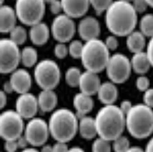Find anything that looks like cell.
<instances>
[{
	"label": "cell",
	"instance_id": "6da1fadb",
	"mask_svg": "<svg viewBox=\"0 0 153 152\" xmlns=\"http://www.w3.org/2000/svg\"><path fill=\"white\" fill-rule=\"evenodd\" d=\"M105 13L106 27L112 35L126 37L135 30L138 24V13L131 2L114 1Z\"/></svg>",
	"mask_w": 153,
	"mask_h": 152
},
{
	"label": "cell",
	"instance_id": "7a4b0ae2",
	"mask_svg": "<svg viewBox=\"0 0 153 152\" xmlns=\"http://www.w3.org/2000/svg\"><path fill=\"white\" fill-rule=\"evenodd\" d=\"M95 118L97 136L110 141L122 135L126 129V116L118 106L105 105Z\"/></svg>",
	"mask_w": 153,
	"mask_h": 152
},
{
	"label": "cell",
	"instance_id": "3957f363",
	"mask_svg": "<svg viewBox=\"0 0 153 152\" xmlns=\"http://www.w3.org/2000/svg\"><path fill=\"white\" fill-rule=\"evenodd\" d=\"M48 123L50 134L56 141L67 143L74 138L78 131L76 114L66 108L53 111Z\"/></svg>",
	"mask_w": 153,
	"mask_h": 152
},
{
	"label": "cell",
	"instance_id": "277c9868",
	"mask_svg": "<svg viewBox=\"0 0 153 152\" xmlns=\"http://www.w3.org/2000/svg\"><path fill=\"white\" fill-rule=\"evenodd\" d=\"M126 129L137 139H144L153 133V109L144 104L133 105L126 114Z\"/></svg>",
	"mask_w": 153,
	"mask_h": 152
},
{
	"label": "cell",
	"instance_id": "5b68a950",
	"mask_svg": "<svg viewBox=\"0 0 153 152\" xmlns=\"http://www.w3.org/2000/svg\"><path fill=\"white\" fill-rule=\"evenodd\" d=\"M110 56L105 42L97 38L84 44L80 59L86 70L99 73L105 70Z\"/></svg>",
	"mask_w": 153,
	"mask_h": 152
},
{
	"label": "cell",
	"instance_id": "8992f818",
	"mask_svg": "<svg viewBox=\"0 0 153 152\" xmlns=\"http://www.w3.org/2000/svg\"><path fill=\"white\" fill-rule=\"evenodd\" d=\"M34 78L42 89L53 90L60 81V69L55 61L42 60L35 65Z\"/></svg>",
	"mask_w": 153,
	"mask_h": 152
},
{
	"label": "cell",
	"instance_id": "52a82bcc",
	"mask_svg": "<svg viewBox=\"0 0 153 152\" xmlns=\"http://www.w3.org/2000/svg\"><path fill=\"white\" fill-rule=\"evenodd\" d=\"M15 11L18 19L28 26L41 22L45 14L44 0H16Z\"/></svg>",
	"mask_w": 153,
	"mask_h": 152
},
{
	"label": "cell",
	"instance_id": "ba28073f",
	"mask_svg": "<svg viewBox=\"0 0 153 152\" xmlns=\"http://www.w3.org/2000/svg\"><path fill=\"white\" fill-rule=\"evenodd\" d=\"M24 118L13 110H7L0 115V135L5 141L16 140L24 134Z\"/></svg>",
	"mask_w": 153,
	"mask_h": 152
},
{
	"label": "cell",
	"instance_id": "9c48e42d",
	"mask_svg": "<svg viewBox=\"0 0 153 152\" xmlns=\"http://www.w3.org/2000/svg\"><path fill=\"white\" fill-rule=\"evenodd\" d=\"M105 70L110 81L115 84L124 83L132 70L130 60L122 53L111 55Z\"/></svg>",
	"mask_w": 153,
	"mask_h": 152
},
{
	"label": "cell",
	"instance_id": "30bf717a",
	"mask_svg": "<svg viewBox=\"0 0 153 152\" xmlns=\"http://www.w3.org/2000/svg\"><path fill=\"white\" fill-rule=\"evenodd\" d=\"M21 62V50L10 38L0 40V72L7 75L17 69Z\"/></svg>",
	"mask_w": 153,
	"mask_h": 152
},
{
	"label": "cell",
	"instance_id": "8fae6325",
	"mask_svg": "<svg viewBox=\"0 0 153 152\" xmlns=\"http://www.w3.org/2000/svg\"><path fill=\"white\" fill-rule=\"evenodd\" d=\"M24 134L29 145L34 147L42 146L47 141L50 134L48 123L41 118L30 119L25 126Z\"/></svg>",
	"mask_w": 153,
	"mask_h": 152
},
{
	"label": "cell",
	"instance_id": "7c38bea8",
	"mask_svg": "<svg viewBox=\"0 0 153 152\" xmlns=\"http://www.w3.org/2000/svg\"><path fill=\"white\" fill-rule=\"evenodd\" d=\"M76 30V25L73 18L64 13L56 15L53 19L51 32L58 42L65 43L72 39Z\"/></svg>",
	"mask_w": 153,
	"mask_h": 152
},
{
	"label": "cell",
	"instance_id": "4fadbf2b",
	"mask_svg": "<svg viewBox=\"0 0 153 152\" xmlns=\"http://www.w3.org/2000/svg\"><path fill=\"white\" fill-rule=\"evenodd\" d=\"M39 109L37 98L28 92L20 94L16 101V110L24 119L35 117Z\"/></svg>",
	"mask_w": 153,
	"mask_h": 152
},
{
	"label": "cell",
	"instance_id": "5bb4252c",
	"mask_svg": "<svg viewBox=\"0 0 153 152\" xmlns=\"http://www.w3.org/2000/svg\"><path fill=\"white\" fill-rule=\"evenodd\" d=\"M77 31L80 38L85 41L97 39L100 33V24L95 17L87 16L79 22Z\"/></svg>",
	"mask_w": 153,
	"mask_h": 152
},
{
	"label": "cell",
	"instance_id": "9a60e30c",
	"mask_svg": "<svg viewBox=\"0 0 153 152\" xmlns=\"http://www.w3.org/2000/svg\"><path fill=\"white\" fill-rule=\"evenodd\" d=\"M10 74L9 81L14 91L19 94L29 92L32 86V77L28 71L17 68Z\"/></svg>",
	"mask_w": 153,
	"mask_h": 152
},
{
	"label": "cell",
	"instance_id": "2e32d148",
	"mask_svg": "<svg viewBox=\"0 0 153 152\" xmlns=\"http://www.w3.org/2000/svg\"><path fill=\"white\" fill-rule=\"evenodd\" d=\"M101 83L97 73L85 70L82 73L78 87L80 92L92 96L97 93Z\"/></svg>",
	"mask_w": 153,
	"mask_h": 152
},
{
	"label": "cell",
	"instance_id": "e0dca14e",
	"mask_svg": "<svg viewBox=\"0 0 153 152\" xmlns=\"http://www.w3.org/2000/svg\"><path fill=\"white\" fill-rule=\"evenodd\" d=\"M63 12L72 18L82 17L88 10L90 0H60Z\"/></svg>",
	"mask_w": 153,
	"mask_h": 152
},
{
	"label": "cell",
	"instance_id": "ac0fdd59",
	"mask_svg": "<svg viewBox=\"0 0 153 152\" xmlns=\"http://www.w3.org/2000/svg\"><path fill=\"white\" fill-rule=\"evenodd\" d=\"M18 19L15 9L10 6L2 5L0 9V31L2 33L9 32L17 25Z\"/></svg>",
	"mask_w": 153,
	"mask_h": 152
},
{
	"label": "cell",
	"instance_id": "d6986e66",
	"mask_svg": "<svg viewBox=\"0 0 153 152\" xmlns=\"http://www.w3.org/2000/svg\"><path fill=\"white\" fill-rule=\"evenodd\" d=\"M97 97L105 105H112L117 101L118 97V90L115 83L107 81L101 83L97 90Z\"/></svg>",
	"mask_w": 153,
	"mask_h": 152
},
{
	"label": "cell",
	"instance_id": "ffe728a7",
	"mask_svg": "<svg viewBox=\"0 0 153 152\" xmlns=\"http://www.w3.org/2000/svg\"><path fill=\"white\" fill-rule=\"evenodd\" d=\"M29 32L30 41L37 46H42L46 44L50 35L48 25L42 21L31 26Z\"/></svg>",
	"mask_w": 153,
	"mask_h": 152
},
{
	"label": "cell",
	"instance_id": "44dd1931",
	"mask_svg": "<svg viewBox=\"0 0 153 152\" xmlns=\"http://www.w3.org/2000/svg\"><path fill=\"white\" fill-rule=\"evenodd\" d=\"M73 105L76 111V116L80 118L87 116L93 109L94 103L91 96L80 92L74 97Z\"/></svg>",
	"mask_w": 153,
	"mask_h": 152
},
{
	"label": "cell",
	"instance_id": "7402d4cb",
	"mask_svg": "<svg viewBox=\"0 0 153 152\" xmlns=\"http://www.w3.org/2000/svg\"><path fill=\"white\" fill-rule=\"evenodd\" d=\"M39 109L43 112L54 111L58 98L56 93L52 89H42L37 96Z\"/></svg>",
	"mask_w": 153,
	"mask_h": 152
},
{
	"label": "cell",
	"instance_id": "603a6c76",
	"mask_svg": "<svg viewBox=\"0 0 153 152\" xmlns=\"http://www.w3.org/2000/svg\"><path fill=\"white\" fill-rule=\"evenodd\" d=\"M146 36L140 30H134L126 36V45L133 54L143 52L146 47Z\"/></svg>",
	"mask_w": 153,
	"mask_h": 152
},
{
	"label": "cell",
	"instance_id": "cb8c5ba5",
	"mask_svg": "<svg viewBox=\"0 0 153 152\" xmlns=\"http://www.w3.org/2000/svg\"><path fill=\"white\" fill-rule=\"evenodd\" d=\"M78 131L80 136L86 139H92L97 135L94 118L85 116L79 120Z\"/></svg>",
	"mask_w": 153,
	"mask_h": 152
},
{
	"label": "cell",
	"instance_id": "d4e9b609",
	"mask_svg": "<svg viewBox=\"0 0 153 152\" xmlns=\"http://www.w3.org/2000/svg\"><path fill=\"white\" fill-rule=\"evenodd\" d=\"M130 61L132 70L139 75H144L152 67L148 57L144 51L133 54Z\"/></svg>",
	"mask_w": 153,
	"mask_h": 152
},
{
	"label": "cell",
	"instance_id": "484cf974",
	"mask_svg": "<svg viewBox=\"0 0 153 152\" xmlns=\"http://www.w3.org/2000/svg\"><path fill=\"white\" fill-rule=\"evenodd\" d=\"M38 54L34 48L26 46L21 50V62L27 68H31L37 63Z\"/></svg>",
	"mask_w": 153,
	"mask_h": 152
},
{
	"label": "cell",
	"instance_id": "4316f807",
	"mask_svg": "<svg viewBox=\"0 0 153 152\" xmlns=\"http://www.w3.org/2000/svg\"><path fill=\"white\" fill-rule=\"evenodd\" d=\"M139 28L146 37L153 36V14L147 13L142 16L139 21Z\"/></svg>",
	"mask_w": 153,
	"mask_h": 152
},
{
	"label": "cell",
	"instance_id": "83f0119b",
	"mask_svg": "<svg viewBox=\"0 0 153 152\" xmlns=\"http://www.w3.org/2000/svg\"><path fill=\"white\" fill-rule=\"evenodd\" d=\"M9 38L19 46L24 44L28 37L26 29L20 25H16L9 32Z\"/></svg>",
	"mask_w": 153,
	"mask_h": 152
},
{
	"label": "cell",
	"instance_id": "f1b7e54d",
	"mask_svg": "<svg viewBox=\"0 0 153 152\" xmlns=\"http://www.w3.org/2000/svg\"><path fill=\"white\" fill-rule=\"evenodd\" d=\"M82 73L80 70L76 67L69 68L65 75L66 83L71 87L75 88L78 86Z\"/></svg>",
	"mask_w": 153,
	"mask_h": 152
},
{
	"label": "cell",
	"instance_id": "f546056e",
	"mask_svg": "<svg viewBox=\"0 0 153 152\" xmlns=\"http://www.w3.org/2000/svg\"><path fill=\"white\" fill-rule=\"evenodd\" d=\"M112 142V148L115 152H126L131 147L129 139L123 135L115 139Z\"/></svg>",
	"mask_w": 153,
	"mask_h": 152
},
{
	"label": "cell",
	"instance_id": "4dcf8cb0",
	"mask_svg": "<svg viewBox=\"0 0 153 152\" xmlns=\"http://www.w3.org/2000/svg\"><path fill=\"white\" fill-rule=\"evenodd\" d=\"M110 142V141L99 137L93 142L92 152H111L112 146Z\"/></svg>",
	"mask_w": 153,
	"mask_h": 152
},
{
	"label": "cell",
	"instance_id": "1f68e13d",
	"mask_svg": "<svg viewBox=\"0 0 153 152\" xmlns=\"http://www.w3.org/2000/svg\"><path fill=\"white\" fill-rule=\"evenodd\" d=\"M84 44L79 40H73L70 42L68 46L70 55L74 58H80L82 53Z\"/></svg>",
	"mask_w": 153,
	"mask_h": 152
},
{
	"label": "cell",
	"instance_id": "d6a6232c",
	"mask_svg": "<svg viewBox=\"0 0 153 152\" xmlns=\"http://www.w3.org/2000/svg\"><path fill=\"white\" fill-rule=\"evenodd\" d=\"M113 1L114 0H90V3L94 10L98 14H100L105 12Z\"/></svg>",
	"mask_w": 153,
	"mask_h": 152
},
{
	"label": "cell",
	"instance_id": "836d02e7",
	"mask_svg": "<svg viewBox=\"0 0 153 152\" xmlns=\"http://www.w3.org/2000/svg\"><path fill=\"white\" fill-rule=\"evenodd\" d=\"M54 53L57 58L63 59L69 54L68 47H67L65 43L58 42L54 48Z\"/></svg>",
	"mask_w": 153,
	"mask_h": 152
},
{
	"label": "cell",
	"instance_id": "e575fe53",
	"mask_svg": "<svg viewBox=\"0 0 153 152\" xmlns=\"http://www.w3.org/2000/svg\"><path fill=\"white\" fill-rule=\"evenodd\" d=\"M150 82L146 76L145 75H140L137 78L136 86L138 90L140 91H145L149 88H150Z\"/></svg>",
	"mask_w": 153,
	"mask_h": 152
},
{
	"label": "cell",
	"instance_id": "d590c367",
	"mask_svg": "<svg viewBox=\"0 0 153 152\" xmlns=\"http://www.w3.org/2000/svg\"><path fill=\"white\" fill-rule=\"evenodd\" d=\"M131 2L138 14L145 13L148 7H149L146 0H132Z\"/></svg>",
	"mask_w": 153,
	"mask_h": 152
},
{
	"label": "cell",
	"instance_id": "8d00e7d4",
	"mask_svg": "<svg viewBox=\"0 0 153 152\" xmlns=\"http://www.w3.org/2000/svg\"><path fill=\"white\" fill-rule=\"evenodd\" d=\"M105 44L109 50H115L118 47V40L115 35H111L107 37L105 40Z\"/></svg>",
	"mask_w": 153,
	"mask_h": 152
},
{
	"label": "cell",
	"instance_id": "74e56055",
	"mask_svg": "<svg viewBox=\"0 0 153 152\" xmlns=\"http://www.w3.org/2000/svg\"><path fill=\"white\" fill-rule=\"evenodd\" d=\"M143 100V104L153 109V88H150L144 91Z\"/></svg>",
	"mask_w": 153,
	"mask_h": 152
},
{
	"label": "cell",
	"instance_id": "f35d334b",
	"mask_svg": "<svg viewBox=\"0 0 153 152\" xmlns=\"http://www.w3.org/2000/svg\"><path fill=\"white\" fill-rule=\"evenodd\" d=\"M49 9L52 14L55 15L60 14L63 11V7L60 0H55L49 4Z\"/></svg>",
	"mask_w": 153,
	"mask_h": 152
},
{
	"label": "cell",
	"instance_id": "ab89813d",
	"mask_svg": "<svg viewBox=\"0 0 153 152\" xmlns=\"http://www.w3.org/2000/svg\"><path fill=\"white\" fill-rule=\"evenodd\" d=\"M146 55L153 68V36L150 38V40L146 45Z\"/></svg>",
	"mask_w": 153,
	"mask_h": 152
},
{
	"label": "cell",
	"instance_id": "60d3db41",
	"mask_svg": "<svg viewBox=\"0 0 153 152\" xmlns=\"http://www.w3.org/2000/svg\"><path fill=\"white\" fill-rule=\"evenodd\" d=\"M19 148L16 140H7L4 144V149L7 152H16Z\"/></svg>",
	"mask_w": 153,
	"mask_h": 152
},
{
	"label": "cell",
	"instance_id": "b9f144b4",
	"mask_svg": "<svg viewBox=\"0 0 153 152\" xmlns=\"http://www.w3.org/2000/svg\"><path fill=\"white\" fill-rule=\"evenodd\" d=\"M52 146L53 152H68L70 149L66 142L61 141H56Z\"/></svg>",
	"mask_w": 153,
	"mask_h": 152
},
{
	"label": "cell",
	"instance_id": "7bdbcfd3",
	"mask_svg": "<svg viewBox=\"0 0 153 152\" xmlns=\"http://www.w3.org/2000/svg\"><path fill=\"white\" fill-rule=\"evenodd\" d=\"M132 106L133 105L130 101L125 100L121 102L119 107L126 116V114L132 109Z\"/></svg>",
	"mask_w": 153,
	"mask_h": 152
},
{
	"label": "cell",
	"instance_id": "ee69618b",
	"mask_svg": "<svg viewBox=\"0 0 153 152\" xmlns=\"http://www.w3.org/2000/svg\"><path fill=\"white\" fill-rule=\"evenodd\" d=\"M16 141H17L19 148L22 149V150L27 148L28 145H29L28 139L24 136V134H22L21 136H20L16 139Z\"/></svg>",
	"mask_w": 153,
	"mask_h": 152
},
{
	"label": "cell",
	"instance_id": "f6af8a7d",
	"mask_svg": "<svg viewBox=\"0 0 153 152\" xmlns=\"http://www.w3.org/2000/svg\"><path fill=\"white\" fill-rule=\"evenodd\" d=\"M7 93H5L3 90L0 91V108L1 109H3L7 105Z\"/></svg>",
	"mask_w": 153,
	"mask_h": 152
},
{
	"label": "cell",
	"instance_id": "bcb514c9",
	"mask_svg": "<svg viewBox=\"0 0 153 152\" xmlns=\"http://www.w3.org/2000/svg\"><path fill=\"white\" fill-rule=\"evenodd\" d=\"M3 90L7 94V93H12L14 91L13 88L11 83L9 82V81H8L7 82H6L5 83H4V85H3V90Z\"/></svg>",
	"mask_w": 153,
	"mask_h": 152
},
{
	"label": "cell",
	"instance_id": "7dc6e473",
	"mask_svg": "<svg viewBox=\"0 0 153 152\" xmlns=\"http://www.w3.org/2000/svg\"><path fill=\"white\" fill-rule=\"evenodd\" d=\"M145 152H153V137L147 142L145 149Z\"/></svg>",
	"mask_w": 153,
	"mask_h": 152
},
{
	"label": "cell",
	"instance_id": "c3c4849f",
	"mask_svg": "<svg viewBox=\"0 0 153 152\" xmlns=\"http://www.w3.org/2000/svg\"><path fill=\"white\" fill-rule=\"evenodd\" d=\"M42 149L40 152H53V146L49 145H44L42 146Z\"/></svg>",
	"mask_w": 153,
	"mask_h": 152
},
{
	"label": "cell",
	"instance_id": "681fc988",
	"mask_svg": "<svg viewBox=\"0 0 153 152\" xmlns=\"http://www.w3.org/2000/svg\"><path fill=\"white\" fill-rule=\"evenodd\" d=\"M126 152H145V150L139 146H131Z\"/></svg>",
	"mask_w": 153,
	"mask_h": 152
},
{
	"label": "cell",
	"instance_id": "f907efd6",
	"mask_svg": "<svg viewBox=\"0 0 153 152\" xmlns=\"http://www.w3.org/2000/svg\"><path fill=\"white\" fill-rule=\"evenodd\" d=\"M68 152H85L83 149H82L80 147L77 146H74L71 148H70Z\"/></svg>",
	"mask_w": 153,
	"mask_h": 152
},
{
	"label": "cell",
	"instance_id": "816d5d0a",
	"mask_svg": "<svg viewBox=\"0 0 153 152\" xmlns=\"http://www.w3.org/2000/svg\"><path fill=\"white\" fill-rule=\"evenodd\" d=\"M21 152H40L34 148H27L23 149Z\"/></svg>",
	"mask_w": 153,
	"mask_h": 152
},
{
	"label": "cell",
	"instance_id": "f5cc1de1",
	"mask_svg": "<svg viewBox=\"0 0 153 152\" xmlns=\"http://www.w3.org/2000/svg\"><path fill=\"white\" fill-rule=\"evenodd\" d=\"M149 7H153V0H146Z\"/></svg>",
	"mask_w": 153,
	"mask_h": 152
},
{
	"label": "cell",
	"instance_id": "db71d44e",
	"mask_svg": "<svg viewBox=\"0 0 153 152\" xmlns=\"http://www.w3.org/2000/svg\"><path fill=\"white\" fill-rule=\"evenodd\" d=\"M44 1H45V3H48V4H50L51 2H52V1H55V0H44Z\"/></svg>",
	"mask_w": 153,
	"mask_h": 152
},
{
	"label": "cell",
	"instance_id": "11a10c76",
	"mask_svg": "<svg viewBox=\"0 0 153 152\" xmlns=\"http://www.w3.org/2000/svg\"><path fill=\"white\" fill-rule=\"evenodd\" d=\"M4 1V0H1V5H3Z\"/></svg>",
	"mask_w": 153,
	"mask_h": 152
},
{
	"label": "cell",
	"instance_id": "9f6ffc18",
	"mask_svg": "<svg viewBox=\"0 0 153 152\" xmlns=\"http://www.w3.org/2000/svg\"><path fill=\"white\" fill-rule=\"evenodd\" d=\"M124 1H129V2H131V1H132V0H124Z\"/></svg>",
	"mask_w": 153,
	"mask_h": 152
}]
</instances>
